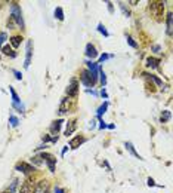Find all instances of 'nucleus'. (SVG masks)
I'll list each match as a JSON object with an SVG mask.
<instances>
[{"mask_svg":"<svg viewBox=\"0 0 173 193\" xmlns=\"http://www.w3.org/2000/svg\"><path fill=\"white\" fill-rule=\"evenodd\" d=\"M106 108H108V101H105L99 108H98V117H99V119L102 117V114L106 112Z\"/></svg>","mask_w":173,"mask_h":193,"instance_id":"obj_23","label":"nucleus"},{"mask_svg":"<svg viewBox=\"0 0 173 193\" xmlns=\"http://www.w3.org/2000/svg\"><path fill=\"white\" fill-rule=\"evenodd\" d=\"M118 5H120V8H121V11H123V13H124V15H126V17H129V15H130V12H129L127 9H126V6H124V3H118Z\"/></svg>","mask_w":173,"mask_h":193,"instance_id":"obj_31","label":"nucleus"},{"mask_svg":"<svg viewBox=\"0 0 173 193\" xmlns=\"http://www.w3.org/2000/svg\"><path fill=\"white\" fill-rule=\"evenodd\" d=\"M27 54H25V64L24 67L28 68L30 67V63H31V55H33V40H28L27 42Z\"/></svg>","mask_w":173,"mask_h":193,"instance_id":"obj_8","label":"nucleus"},{"mask_svg":"<svg viewBox=\"0 0 173 193\" xmlns=\"http://www.w3.org/2000/svg\"><path fill=\"white\" fill-rule=\"evenodd\" d=\"M170 116H172V114H170V112H169V110H164V112L161 113V116H160V120L164 123V122H167V120L170 119Z\"/></svg>","mask_w":173,"mask_h":193,"instance_id":"obj_24","label":"nucleus"},{"mask_svg":"<svg viewBox=\"0 0 173 193\" xmlns=\"http://www.w3.org/2000/svg\"><path fill=\"white\" fill-rule=\"evenodd\" d=\"M84 141H86V140H84V137H82V135L74 137V138H71V140H70V147H71V149H77V147H80Z\"/></svg>","mask_w":173,"mask_h":193,"instance_id":"obj_10","label":"nucleus"},{"mask_svg":"<svg viewBox=\"0 0 173 193\" xmlns=\"http://www.w3.org/2000/svg\"><path fill=\"white\" fill-rule=\"evenodd\" d=\"M172 21H173V15L169 12L167 13V34L172 36Z\"/></svg>","mask_w":173,"mask_h":193,"instance_id":"obj_22","label":"nucleus"},{"mask_svg":"<svg viewBox=\"0 0 173 193\" xmlns=\"http://www.w3.org/2000/svg\"><path fill=\"white\" fill-rule=\"evenodd\" d=\"M99 123H101V125H99V128H101V129H105V128H106V123H105V122H104V120H102V117H101V119H99Z\"/></svg>","mask_w":173,"mask_h":193,"instance_id":"obj_36","label":"nucleus"},{"mask_svg":"<svg viewBox=\"0 0 173 193\" xmlns=\"http://www.w3.org/2000/svg\"><path fill=\"white\" fill-rule=\"evenodd\" d=\"M3 193H11V192H3Z\"/></svg>","mask_w":173,"mask_h":193,"instance_id":"obj_42","label":"nucleus"},{"mask_svg":"<svg viewBox=\"0 0 173 193\" xmlns=\"http://www.w3.org/2000/svg\"><path fill=\"white\" fill-rule=\"evenodd\" d=\"M106 5H108V11H110V12H112V3H111V2H108Z\"/></svg>","mask_w":173,"mask_h":193,"instance_id":"obj_40","label":"nucleus"},{"mask_svg":"<svg viewBox=\"0 0 173 193\" xmlns=\"http://www.w3.org/2000/svg\"><path fill=\"white\" fill-rule=\"evenodd\" d=\"M47 190H49V183L46 180H40L34 187V193H47Z\"/></svg>","mask_w":173,"mask_h":193,"instance_id":"obj_9","label":"nucleus"},{"mask_svg":"<svg viewBox=\"0 0 173 193\" xmlns=\"http://www.w3.org/2000/svg\"><path fill=\"white\" fill-rule=\"evenodd\" d=\"M158 64H160V60H158V58H152V57L146 58V65H148V67L157 68L158 67Z\"/></svg>","mask_w":173,"mask_h":193,"instance_id":"obj_14","label":"nucleus"},{"mask_svg":"<svg viewBox=\"0 0 173 193\" xmlns=\"http://www.w3.org/2000/svg\"><path fill=\"white\" fill-rule=\"evenodd\" d=\"M40 158H42V159H43L46 164H47V166H49V171H50V172H53V171H55L56 158L53 156V154H50V153H42V154H40Z\"/></svg>","mask_w":173,"mask_h":193,"instance_id":"obj_5","label":"nucleus"},{"mask_svg":"<svg viewBox=\"0 0 173 193\" xmlns=\"http://www.w3.org/2000/svg\"><path fill=\"white\" fill-rule=\"evenodd\" d=\"M62 123H64V120L62 119H58L55 120V122H52V125H50V132H52V138H50V141L52 143H56L58 141V132H59V129H61Z\"/></svg>","mask_w":173,"mask_h":193,"instance_id":"obj_3","label":"nucleus"},{"mask_svg":"<svg viewBox=\"0 0 173 193\" xmlns=\"http://www.w3.org/2000/svg\"><path fill=\"white\" fill-rule=\"evenodd\" d=\"M101 95L104 96V98H108V94H106V91H105V88H102V89H101Z\"/></svg>","mask_w":173,"mask_h":193,"instance_id":"obj_37","label":"nucleus"},{"mask_svg":"<svg viewBox=\"0 0 173 193\" xmlns=\"http://www.w3.org/2000/svg\"><path fill=\"white\" fill-rule=\"evenodd\" d=\"M11 18L15 21V23L24 29V19H22V12H21V6L17 5V3H13L11 6Z\"/></svg>","mask_w":173,"mask_h":193,"instance_id":"obj_2","label":"nucleus"},{"mask_svg":"<svg viewBox=\"0 0 173 193\" xmlns=\"http://www.w3.org/2000/svg\"><path fill=\"white\" fill-rule=\"evenodd\" d=\"M111 57H112V55H108V54H102V55L99 57V65H101V63H104L105 60H108V58H111Z\"/></svg>","mask_w":173,"mask_h":193,"instance_id":"obj_30","label":"nucleus"},{"mask_svg":"<svg viewBox=\"0 0 173 193\" xmlns=\"http://www.w3.org/2000/svg\"><path fill=\"white\" fill-rule=\"evenodd\" d=\"M21 42H22V37L21 36H12L11 37V45L13 48H18V46L21 45Z\"/></svg>","mask_w":173,"mask_h":193,"instance_id":"obj_18","label":"nucleus"},{"mask_svg":"<svg viewBox=\"0 0 173 193\" xmlns=\"http://www.w3.org/2000/svg\"><path fill=\"white\" fill-rule=\"evenodd\" d=\"M17 186H18V180H13V183H12V186H11V189H9V192H13L15 189H17Z\"/></svg>","mask_w":173,"mask_h":193,"instance_id":"obj_32","label":"nucleus"},{"mask_svg":"<svg viewBox=\"0 0 173 193\" xmlns=\"http://www.w3.org/2000/svg\"><path fill=\"white\" fill-rule=\"evenodd\" d=\"M152 51H154V52H158V51H160V46H158V45H154V46H152Z\"/></svg>","mask_w":173,"mask_h":193,"instance_id":"obj_39","label":"nucleus"},{"mask_svg":"<svg viewBox=\"0 0 173 193\" xmlns=\"http://www.w3.org/2000/svg\"><path fill=\"white\" fill-rule=\"evenodd\" d=\"M98 31H99L101 34H104L105 37H108V36H110V33L106 31V29L104 27V25H102V24H98Z\"/></svg>","mask_w":173,"mask_h":193,"instance_id":"obj_26","label":"nucleus"},{"mask_svg":"<svg viewBox=\"0 0 173 193\" xmlns=\"http://www.w3.org/2000/svg\"><path fill=\"white\" fill-rule=\"evenodd\" d=\"M65 92H67L68 96H77V94H78V82H77V79L70 80V85L67 86Z\"/></svg>","mask_w":173,"mask_h":193,"instance_id":"obj_6","label":"nucleus"},{"mask_svg":"<svg viewBox=\"0 0 173 193\" xmlns=\"http://www.w3.org/2000/svg\"><path fill=\"white\" fill-rule=\"evenodd\" d=\"M33 192H34V187L30 180H27V181L24 183L22 186H21V190H19V193H33Z\"/></svg>","mask_w":173,"mask_h":193,"instance_id":"obj_13","label":"nucleus"},{"mask_svg":"<svg viewBox=\"0 0 173 193\" xmlns=\"http://www.w3.org/2000/svg\"><path fill=\"white\" fill-rule=\"evenodd\" d=\"M124 146H126V149H127L129 152L133 154L136 159H142V156H139V153H136V150H135V147H133V144H132V143H129V141L124 143Z\"/></svg>","mask_w":173,"mask_h":193,"instance_id":"obj_15","label":"nucleus"},{"mask_svg":"<svg viewBox=\"0 0 173 193\" xmlns=\"http://www.w3.org/2000/svg\"><path fill=\"white\" fill-rule=\"evenodd\" d=\"M84 54H86V57H87V58H92V60L98 57L96 48L92 45V43H87V45H86V52H84Z\"/></svg>","mask_w":173,"mask_h":193,"instance_id":"obj_11","label":"nucleus"},{"mask_svg":"<svg viewBox=\"0 0 173 193\" xmlns=\"http://www.w3.org/2000/svg\"><path fill=\"white\" fill-rule=\"evenodd\" d=\"M15 170L19 171V172H22V174H31L34 171V166L27 164V162H18V164L15 165Z\"/></svg>","mask_w":173,"mask_h":193,"instance_id":"obj_7","label":"nucleus"},{"mask_svg":"<svg viewBox=\"0 0 173 193\" xmlns=\"http://www.w3.org/2000/svg\"><path fill=\"white\" fill-rule=\"evenodd\" d=\"M106 128H110V129H114V128H116V125H106Z\"/></svg>","mask_w":173,"mask_h":193,"instance_id":"obj_41","label":"nucleus"},{"mask_svg":"<svg viewBox=\"0 0 173 193\" xmlns=\"http://www.w3.org/2000/svg\"><path fill=\"white\" fill-rule=\"evenodd\" d=\"M13 74H15V77H17L18 80H21V79H22V74L19 73L18 70H13Z\"/></svg>","mask_w":173,"mask_h":193,"instance_id":"obj_34","label":"nucleus"},{"mask_svg":"<svg viewBox=\"0 0 173 193\" xmlns=\"http://www.w3.org/2000/svg\"><path fill=\"white\" fill-rule=\"evenodd\" d=\"M99 77H101V85L102 86H105V83H106V77H105V73H104V70L101 68V65H99Z\"/></svg>","mask_w":173,"mask_h":193,"instance_id":"obj_25","label":"nucleus"},{"mask_svg":"<svg viewBox=\"0 0 173 193\" xmlns=\"http://www.w3.org/2000/svg\"><path fill=\"white\" fill-rule=\"evenodd\" d=\"M9 122H11L12 126H18V123H19L18 117H17V116H13V114H11V116H9Z\"/></svg>","mask_w":173,"mask_h":193,"instance_id":"obj_27","label":"nucleus"},{"mask_svg":"<svg viewBox=\"0 0 173 193\" xmlns=\"http://www.w3.org/2000/svg\"><path fill=\"white\" fill-rule=\"evenodd\" d=\"M86 65H87V70L92 71V73H98L99 71V64L92 63V61H86Z\"/></svg>","mask_w":173,"mask_h":193,"instance_id":"obj_16","label":"nucleus"},{"mask_svg":"<svg viewBox=\"0 0 173 193\" xmlns=\"http://www.w3.org/2000/svg\"><path fill=\"white\" fill-rule=\"evenodd\" d=\"M2 52H3L5 55H11V57H17V54L13 52V49H12L11 46H3V48H2Z\"/></svg>","mask_w":173,"mask_h":193,"instance_id":"obj_20","label":"nucleus"},{"mask_svg":"<svg viewBox=\"0 0 173 193\" xmlns=\"http://www.w3.org/2000/svg\"><path fill=\"white\" fill-rule=\"evenodd\" d=\"M126 40H127V43L132 46V48H138V43L133 40V37H132V36H126Z\"/></svg>","mask_w":173,"mask_h":193,"instance_id":"obj_28","label":"nucleus"},{"mask_svg":"<svg viewBox=\"0 0 173 193\" xmlns=\"http://www.w3.org/2000/svg\"><path fill=\"white\" fill-rule=\"evenodd\" d=\"M80 80L84 86H93L98 82V73H92L89 70H83L80 74Z\"/></svg>","mask_w":173,"mask_h":193,"instance_id":"obj_1","label":"nucleus"},{"mask_svg":"<svg viewBox=\"0 0 173 193\" xmlns=\"http://www.w3.org/2000/svg\"><path fill=\"white\" fill-rule=\"evenodd\" d=\"M31 162H33L36 166H40V165L43 164V160H42V158H40V156H34L33 159H31Z\"/></svg>","mask_w":173,"mask_h":193,"instance_id":"obj_29","label":"nucleus"},{"mask_svg":"<svg viewBox=\"0 0 173 193\" xmlns=\"http://www.w3.org/2000/svg\"><path fill=\"white\" fill-rule=\"evenodd\" d=\"M144 76H146L148 79H151V80H154L157 83V86H163V80L161 79H158L157 76H154V74H146V73H144Z\"/></svg>","mask_w":173,"mask_h":193,"instance_id":"obj_21","label":"nucleus"},{"mask_svg":"<svg viewBox=\"0 0 173 193\" xmlns=\"http://www.w3.org/2000/svg\"><path fill=\"white\" fill-rule=\"evenodd\" d=\"M6 37H7V36H6V33H0V46L3 45V42L6 40Z\"/></svg>","mask_w":173,"mask_h":193,"instance_id":"obj_33","label":"nucleus"},{"mask_svg":"<svg viewBox=\"0 0 173 193\" xmlns=\"http://www.w3.org/2000/svg\"><path fill=\"white\" fill-rule=\"evenodd\" d=\"M53 15H55V18L58 21H64V11H62V8H56Z\"/></svg>","mask_w":173,"mask_h":193,"instance_id":"obj_19","label":"nucleus"},{"mask_svg":"<svg viewBox=\"0 0 173 193\" xmlns=\"http://www.w3.org/2000/svg\"><path fill=\"white\" fill-rule=\"evenodd\" d=\"M9 92H11V95H12V106H13V108H17L19 112H24V104L21 102L18 94L15 92V89H13L12 86H9Z\"/></svg>","mask_w":173,"mask_h":193,"instance_id":"obj_4","label":"nucleus"},{"mask_svg":"<svg viewBox=\"0 0 173 193\" xmlns=\"http://www.w3.org/2000/svg\"><path fill=\"white\" fill-rule=\"evenodd\" d=\"M55 193H65V190L61 187H55Z\"/></svg>","mask_w":173,"mask_h":193,"instance_id":"obj_38","label":"nucleus"},{"mask_svg":"<svg viewBox=\"0 0 173 193\" xmlns=\"http://www.w3.org/2000/svg\"><path fill=\"white\" fill-rule=\"evenodd\" d=\"M146 184H148V186H150V187H152V186H156V181H154V180H152V178H148V180H146Z\"/></svg>","mask_w":173,"mask_h":193,"instance_id":"obj_35","label":"nucleus"},{"mask_svg":"<svg viewBox=\"0 0 173 193\" xmlns=\"http://www.w3.org/2000/svg\"><path fill=\"white\" fill-rule=\"evenodd\" d=\"M68 107H70V102H68V98H64L61 101V106H59V113L64 114L65 112H68Z\"/></svg>","mask_w":173,"mask_h":193,"instance_id":"obj_17","label":"nucleus"},{"mask_svg":"<svg viewBox=\"0 0 173 193\" xmlns=\"http://www.w3.org/2000/svg\"><path fill=\"white\" fill-rule=\"evenodd\" d=\"M76 128H77V120L76 119H71L70 122L67 123V129H65V135H71L74 131H76Z\"/></svg>","mask_w":173,"mask_h":193,"instance_id":"obj_12","label":"nucleus"}]
</instances>
